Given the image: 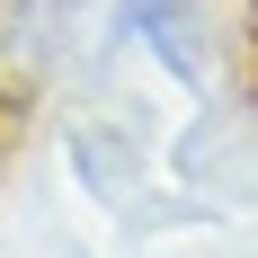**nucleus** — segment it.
I'll return each mask as SVG.
<instances>
[{"instance_id": "f03ea898", "label": "nucleus", "mask_w": 258, "mask_h": 258, "mask_svg": "<svg viewBox=\"0 0 258 258\" xmlns=\"http://www.w3.org/2000/svg\"><path fill=\"white\" fill-rule=\"evenodd\" d=\"M134 27L160 45L169 72H196L205 62V36H196V0H134Z\"/></svg>"}, {"instance_id": "f257e3e1", "label": "nucleus", "mask_w": 258, "mask_h": 258, "mask_svg": "<svg viewBox=\"0 0 258 258\" xmlns=\"http://www.w3.org/2000/svg\"><path fill=\"white\" fill-rule=\"evenodd\" d=\"M80 27V0H0V89H27L62 62Z\"/></svg>"}]
</instances>
